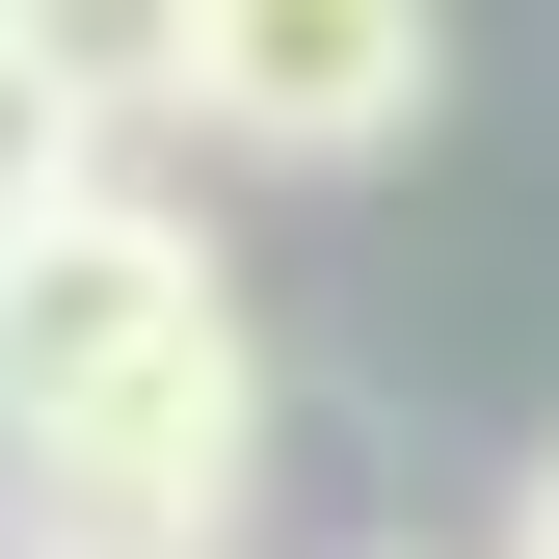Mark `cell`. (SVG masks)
<instances>
[{
	"label": "cell",
	"mask_w": 559,
	"mask_h": 559,
	"mask_svg": "<svg viewBox=\"0 0 559 559\" xmlns=\"http://www.w3.org/2000/svg\"><path fill=\"white\" fill-rule=\"evenodd\" d=\"M53 187H107V133H81V107H53V81H27V53H0V240H27V214H53Z\"/></svg>",
	"instance_id": "277c9868"
},
{
	"label": "cell",
	"mask_w": 559,
	"mask_h": 559,
	"mask_svg": "<svg viewBox=\"0 0 559 559\" xmlns=\"http://www.w3.org/2000/svg\"><path fill=\"white\" fill-rule=\"evenodd\" d=\"M240 320V266H214V214H187V187H53L27 240H0V453H53L81 427L107 373H160V346H214Z\"/></svg>",
	"instance_id": "6da1fadb"
},
{
	"label": "cell",
	"mask_w": 559,
	"mask_h": 559,
	"mask_svg": "<svg viewBox=\"0 0 559 559\" xmlns=\"http://www.w3.org/2000/svg\"><path fill=\"white\" fill-rule=\"evenodd\" d=\"M507 559H559V453H533V479H507Z\"/></svg>",
	"instance_id": "5b68a950"
},
{
	"label": "cell",
	"mask_w": 559,
	"mask_h": 559,
	"mask_svg": "<svg viewBox=\"0 0 559 559\" xmlns=\"http://www.w3.org/2000/svg\"><path fill=\"white\" fill-rule=\"evenodd\" d=\"M53 559H107V533H53Z\"/></svg>",
	"instance_id": "52a82bcc"
},
{
	"label": "cell",
	"mask_w": 559,
	"mask_h": 559,
	"mask_svg": "<svg viewBox=\"0 0 559 559\" xmlns=\"http://www.w3.org/2000/svg\"><path fill=\"white\" fill-rule=\"evenodd\" d=\"M0 53H27V81L133 160V133H160V81H187V0H0Z\"/></svg>",
	"instance_id": "3957f363"
},
{
	"label": "cell",
	"mask_w": 559,
	"mask_h": 559,
	"mask_svg": "<svg viewBox=\"0 0 559 559\" xmlns=\"http://www.w3.org/2000/svg\"><path fill=\"white\" fill-rule=\"evenodd\" d=\"M427 81H453V0H187V81H160V133L346 187V160H400V133H427Z\"/></svg>",
	"instance_id": "7a4b0ae2"
},
{
	"label": "cell",
	"mask_w": 559,
	"mask_h": 559,
	"mask_svg": "<svg viewBox=\"0 0 559 559\" xmlns=\"http://www.w3.org/2000/svg\"><path fill=\"white\" fill-rule=\"evenodd\" d=\"M0 559H53V533H27V507H0Z\"/></svg>",
	"instance_id": "8992f818"
}]
</instances>
